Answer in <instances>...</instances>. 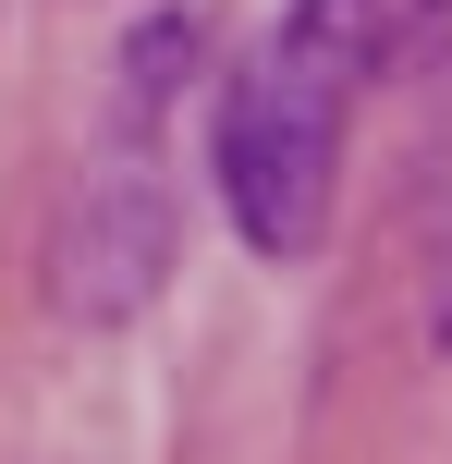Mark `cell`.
<instances>
[{
	"mask_svg": "<svg viewBox=\"0 0 452 464\" xmlns=\"http://www.w3.org/2000/svg\"><path fill=\"white\" fill-rule=\"evenodd\" d=\"M416 24H428V0H293V24L245 62L233 111H220V196H233V232L257 256H306L331 232L355 86Z\"/></svg>",
	"mask_w": 452,
	"mask_h": 464,
	"instance_id": "obj_1",
	"label": "cell"
}]
</instances>
